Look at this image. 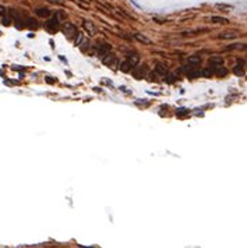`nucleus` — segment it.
<instances>
[{"label": "nucleus", "mask_w": 247, "mask_h": 248, "mask_svg": "<svg viewBox=\"0 0 247 248\" xmlns=\"http://www.w3.org/2000/svg\"><path fill=\"white\" fill-rule=\"evenodd\" d=\"M83 26H84V29L90 35H95L96 32H98V29H96V26H95V24L92 21H90V20H84L83 21Z\"/></svg>", "instance_id": "20e7f679"}, {"label": "nucleus", "mask_w": 247, "mask_h": 248, "mask_svg": "<svg viewBox=\"0 0 247 248\" xmlns=\"http://www.w3.org/2000/svg\"><path fill=\"white\" fill-rule=\"evenodd\" d=\"M133 69V64L129 61V60H126V61H123V63L120 64V70L123 71V73H130Z\"/></svg>", "instance_id": "9b49d317"}, {"label": "nucleus", "mask_w": 247, "mask_h": 248, "mask_svg": "<svg viewBox=\"0 0 247 248\" xmlns=\"http://www.w3.org/2000/svg\"><path fill=\"white\" fill-rule=\"evenodd\" d=\"M137 103H142V105H147V103H149V102H148V100H138Z\"/></svg>", "instance_id": "bb28decb"}, {"label": "nucleus", "mask_w": 247, "mask_h": 248, "mask_svg": "<svg viewBox=\"0 0 247 248\" xmlns=\"http://www.w3.org/2000/svg\"><path fill=\"white\" fill-rule=\"evenodd\" d=\"M45 28H46V31L49 34H56L59 31V28H60V21L56 20V17H53V18H49L45 24Z\"/></svg>", "instance_id": "f257e3e1"}, {"label": "nucleus", "mask_w": 247, "mask_h": 248, "mask_svg": "<svg viewBox=\"0 0 247 248\" xmlns=\"http://www.w3.org/2000/svg\"><path fill=\"white\" fill-rule=\"evenodd\" d=\"M112 46L109 45V43H98L96 45V53L99 54V56H105V54H108V53L111 52Z\"/></svg>", "instance_id": "7ed1b4c3"}, {"label": "nucleus", "mask_w": 247, "mask_h": 248, "mask_svg": "<svg viewBox=\"0 0 247 248\" xmlns=\"http://www.w3.org/2000/svg\"><path fill=\"white\" fill-rule=\"evenodd\" d=\"M49 1H52V3H55V4H62V3H63L62 0H49Z\"/></svg>", "instance_id": "a878e982"}, {"label": "nucleus", "mask_w": 247, "mask_h": 248, "mask_svg": "<svg viewBox=\"0 0 247 248\" xmlns=\"http://www.w3.org/2000/svg\"><path fill=\"white\" fill-rule=\"evenodd\" d=\"M25 26L27 28H29V29H37L39 24L35 18H25Z\"/></svg>", "instance_id": "1a4fd4ad"}, {"label": "nucleus", "mask_w": 247, "mask_h": 248, "mask_svg": "<svg viewBox=\"0 0 247 248\" xmlns=\"http://www.w3.org/2000/svg\"><path fill=\"white\" fill-rule=\"evenodd\" d=\"M147 71H148L147 66H145V64H142V66H138V69L134 71V74H133V75H134V78H136V79H141V78L145 77Z\"/></svg>", "instance_id": "423d86ee"}, {"label": "nucleus", "mask_w": 247, "mask_h": 248, "mask_svg": "<svg viewBox=\"0 0 247 248\" xmlns=\"http://www.w3.org/2000/svg\"><path fill=\"white\" fill-rule=\"evenodd\" d=\"M66 17H67V14H66L64 11H62V10L56 13V20H57V21H64V20H66Z\"/></svg>", "instance_id": "6ab92c4d"}, {"label": "nucleus", "mask_w": 247, "mask_h": 248, "mask_svg": "<svg viewBox=\"0 0 247 248\" xmlns=\"http://www.w3.org/2000/svg\"><path fill=\"white\" fill-rule=\"evenodd\" d=\"M10 21H11V18H9V17L6 16V17H3V25H10Z\"/></svg>", "instance_id": "5701e85b"}, {"label": "nucleus", "mask_w": 247, "mask_h": 248, "mask_svg": "<svg viewBox=\"0 0 247 248\" xmlns=\"http://www.w3.org/2000/svg\"><path fill=\"white\" fill-rule=\"evenodd\" d=\"M215 7L218 10H222V11H230L233 9L230 4H225V3H218V4H215Z\"/></svg>", "instance_id": "4468645a"}, {"label": "nucleus", "mask_w": 247, "mask_h": 248, "mask_svg": "<svg viewBox=\"0 0 247 248\" xmlns=\"http://www.w3.org/2000/svg\"><path fill=\"white\" fill-rule=\"evenodd\" d=\"M155 73L159 75H166L168 74V66L163 63H157V66H155Z\"/></svg>", "instance_id": "6e6552de"}, {"label": "nucleus", "mask_w": 247, "mask_h": 248, "mask_svg": "<svg viewBox=\"0 0 247 248\" xmlns=\"http://www.w3.org/2000/svg\"><path fill=\"white\" fill-rule=\"evenodd\" d=\"M210 63L212 67H218V66H222V63H223V60H222V57H211L210 59Z\"/></svg>", "instance_id": "ddd939ff"}, {"label": "nucleus", "mask_w": 247, "mask_h": 248, "mask_svg": "<svg viewBox=\"0 0 247 248\" xmlns=\"http://www.w3.org/2000/svg\"><path fill=\"white\" fill-rule=\"evenodd\" d=\"M201 74L204 75V77H212V75L215 74V67H208V69H205V70H202V73Z\"/></svg>", "instance_id": "2eb2a0df"}, {"label": "nucleus", "mask_w": 247, "mask_h": 248, "mask_svg": "<svg viewBox=\"0 0 247 248\" xmlns=\"http://www.w3.org/2000/svg\"><path fill=\"white\" fill-rule=\"evenodd\" d=\"M235 74H239V75H242V74H244V70H242V66L239 67L237 66L236 69H235Z\"/></svg>", "instance_id": "4be33fe9"}, {"label": "nucleus", "mask_w": 247, "mask_h": 248, "mask_svg": "<svg viewBox=\"0 0 247 248\" xmlns=\"http://www.w3.org/2000/svg\"><path fill=\"white\" fill-rule=\"evenodd\" d=\"M200 61H201L200 56H190L189 57V63H191V64H198Z\"/></svg>", "instance_id": "aec40b11"}, {"label": "nucleus", "mask_w": 247, "mask_h": 248, "mask_svg": "<svg viewBox=\"0 0 247 248\" xmlns=\"http://www.w3.org/2000/svg\"><path fill=\"white\" fill-rule=\"evenodd\" d=\"M83 41H84V36H83V34H81V32H78V34H77V38H75V45H77V46L81 45Z\"/></svg>", "instance_id": "412c9836"}, {"label": "nucleus", "mask_w": 247, "mask_h": 248, "mask_svg": "<svg viewBox=\"0 0 247 248\" xmlns=\"http://www.w3.org/2000/svg\"><path fill=\"white\" fill-rule=\"evenodd\" d=\"M35 13H37V16H39V17H49L50 16V10L49 9H37L35 10Z\"/></svg>", "instance_id": "f8f14e48"}, {"label": "nucleus", "mask_w": 247, "mask_h": 248, "mask_svg": "<svg viewBox=\"0 0 247 248\" xmlns=\"http://www.w3.org/2000/svg\"><path fill=\"white\" fill-rule=\"evenodd\" d=\"M236 48H242V45H232V46H228V49H236Z\"/></svg>", "instance_id": "393cba45"}, {"label": "nucleus", "mask_w": 247, "mask_h": 248, "mask_svg": "<svg viewBox=\"0 0 247 248\" xmlns=\"http://www.w3.org/2000/svg\"><path fill=\"white\" fill-rule=\"evenodd\" d=\"M237 36V32L229 31V32H222L219 35V39H235Z\"/></svg>", "instance_id": "9d476101"}, {"label": "nucleus", "mask_w": 247, "mask_h": 248, "mask_svg": "<svg viewBox=\"0 0 247 248\" xmlns=\"http://www.w3.org/2000/svg\"><path fill=\"white\" fill-rule=\"evenodd\" d=\"M103 63H105L106 66H111V67H113V66H116V64L119 63V60H117V57H116L115 54H112V53L109 52L108 54H105V56H103Z\"/></svg>", "instance_id": "39448f33"}, {"label": "nucleus", "mask_w": 247, "mask_h": 248, "mask_svg": "<svg viewBox=\"0 0 247 248\" xmlns=\"http://www.w3.org/2000/svg\"><path fill=\"white\" fill-rule=\"evenodd\" d=\"M215 74H216V75H219V77H223V75L228 74V70L223 69L222 66H218V67L215 69Z\"/></svg>", "instance_id": "a211bd4d"}, {"label": "nucleus", "mask_w": 247, "mask_h": 248, "mask_svg": "<svg viewBox=\"0 0 247 248\" xmlns=\"http://www.w3.org/2000/svg\"><path fill=\"white\" fill-rule=\"evenodd\" d=\"M62 29H63V32L67 35L68 38H74L77 36V28H75V25L74 24H71V22H63V25H62Z\"/></svg>", "instance_id": "f03ea898"}, {"label": "nucleus", "mask_w": 247, "mask_h": 248, "mask_svg": "<svg viewBox=\"0 0 247 248\" xmlns=\"http://www.w3.org/2000/svg\"><path fill=\"white\" fill-rule=\"evenodd\" d=\"M211 21L214 22V24H226V22H229L223 17H211Z\"/></svg>", "instance_id": "f3484780"}, {"label": "nucleus", "mask_w": 247, "mask_h": 248, "mask_svg": "<svg viewBox=\"0 0 247 248\" xmlns=\"http://www.w3.org/2000/svg\"><path fill=\"white\" fill-rule=\"evenodd\" d=\"M133 36H134L136 41H138L140 43H144V45H151V43H152V41H151L149 38H147L145 35H142V34H140V32H136Z\"/></svg>", "instance_id": "0eeeda50"}, {"label": "nucleus", "mask_w": 247, "mask_h": 248, "mask_svg": "<svg viewBox=\"0 0 247 248\" xmlns=\"http://www.w3.org/2000/svg\"><path fill=\"white\" fill-rule=\"evenodd\" d=\"M129 61L134 66V64H137L140 61V56H138L137 53H131V54H129Z\"/></svg>", "instance_id": "dca6fc26"}, {"label": "nucleus", "mask_w": 247, "mask_h": 248, "mask_svg": "<svg viewBox=\"0 0 247 248\" xmlns=\"http://www.w3.org/2000/svg\"><path fill=\"white\" fill-rule=\"evenodd\" d=\"M4 14H6V9L3 6H0V16H4Z\"/></svg>", "instance_id": "b1692460"}]
</instances>
